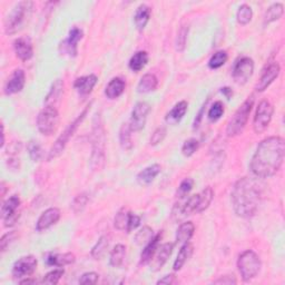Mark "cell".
<instances>
[{
    "label": "cell",
    "instance_id": "1",
    "mask_svg": "<svg viewBox=\"0 0 285 285\" xmlns=\"http://www.w3.org/2000/svg\"><path fill=\"white\" fill-rule=\"evenodd\" d=\"M285 156V141L280 136L263 139L254 153L250 169L257 178H269L280 171Z\"/></svg>",
    "mask_w": 285,
    "mask_h": 285
},
{
    "label": "cell",
    "instance_id": "2",
    "mask_svg": "<svg viewBox=\"0 0 285 285\" xmlns=\"http://www.w3.org/2000/svg\"><path fill=\"white\" fill-rule=\"evenodd\" d=\"M262 199V185L258 179L242 177L234 184L231 202L235 214L242 218L255 215Z\"/></svg>",
    "mask_w": 285,
    "mask_h": 285
},
{
    "label": "cell",
    "instance_id": "3",
    "mask_svg": "<svg viewBox=\"0 0 285 285\" xmlns=\"http://www.w3.org/2000/svg\"><path fill=\"white\" fill-rule=\"evenodd\" d=\"M92 155H90V167L94 172H99L106 163V132L100 114L97 113L93 120L92 132Z\"/></svg>",
    "mask_w": 285,
    "mask_h": 285
},
{
    "label": "cell",
    "instance_id": "4",
    "mask_svg": "<svg viewBox=\"0 0 285 285\" xmlns=\"http://www.w3.org/2000/svg\"><path fill=\"white\" fill-rule=\"evenodd\" d=\"M90 107H92V102L85 107L84 111L74 119V122L70 123L67 127H66V129L64 131L63 134L56 139V142L54 143L53 147L49 150V154H48V157H47L48 161H53L55 159H57V157H59L63 154V151L65 150L66 146H67L70 138L74 136L75 132L77 131L78 127H80V125L83 123V120L85 119L86 115L90 111Z\"/></svg>",
    "mask_w": 285,
    "mask_h": 285
},
{
    "label": "cell",
    "instance_id": "5",
    "mask_svg": "<svg viewBox=\"0 0 285 285\" xmlns=\"http://www.w3.org/2000/svg\"><path fill=\"white\" fill-rule=\"evenodd\" d=\"M34 7L32 2H20L18 3L13 10L10 11L7 19L5 22V33L8 36L17 34L25 25L27 18L30 16Z\"/></svg>",
    "mask_w": 285,
    "mask_h": 285
},
{
    "label": "cell",
    "instance_id": "6",
    "mask_svg": "<svg viewBox=\"0 0 285 285\" xmlns=\"http://www.w3.org/2000/svg\"><path fill=\"white\" fill-rule=\"evenodd\" d=\"M254 105V97L251 96L242 104L238 111L235 112L234 116L229 119L226 127V135L228 137H235L240 135L244 131L245 126L250 118L252 107Z\"/></svg>",
    "mask_w": 285,
    "mask_h": 285
},
{
    "label": "cell",
    "instance_id": "7",
    "mask_svg": "<svg viewBox=\"0 0 285 285\" xmlns=\"http://www.w3.org/2000/svg\"><path fill=\"white\" fill-rule=\"evenodd\" d=\"M261 266H262V263H261L260 256L252 250H247L239 256V272L242 278H243V281L245 282L253 280V278L258 274L261 271Z\"/></svg>",
    "mask_w": 285,
    "mask_h": 285
},
{
    "label": "cell",
    "instance_id": "8",
    "mask_svg": "<svg viewBox=\"0 0 285 285\" xmlns=\"http://www.w3.org/2000/svg\"><path fill=\"white\" fill-rule=\"evenodd\" d=\"M59 114L56 107L45 106L37 116V128L45 136H50L57 131Z\"/></svg>",
    "mask_w": 285,
    "mask_h": 285
},
{
    "label": "cell",
    "instance_id": "9",
    "mask_svg": "<svg viewBox=\"0 0 285 285\" xmlns=\"http://www.w3.org/2000/svg\"><path fill=\"white\" fill-rule=\"evenodd\" d=\"M273 113H274V108L269 100L260 101L253 120V129L256 134H262L268 129L273 117Z\"/></svg>",
    "mask_w": 285,
    "mask_h": 285
},
{
    "label": "cell",
    "instance_id": "10",
    "mask_svg": "<svg viewBox=\"0 0 285 285\" xmlns=\"http://www.w3.org/2000/svg\"><path fill=\"white\" fill-rule=\"evenodd\" d=\"M20 198L17 195L9 197L2 206V218L5 227H13L20 216Z\"/></svg>",
    "mask_w": 285,
    "mask_h": 285
},
{
    "label": "cell",
    "instance_id": "11",
    "mask_svg": "<svg viewBox=\"0 0 285 285\" xmlns=\"http://www.w3.org/2000/svg\"><path fill=\"white\" fill-rule=\"evenodd\" d=\"M254 72V62L250 57H241L233 67V80L238 85H245Z\"/></svg>",
    "mask_w": 285,
    "mask_h": 285
},
{
    "label": "cell",
    "instance_id": "12",
    "mask_svg": "<svg viewBox=\"0 0 285 285\" xmlns=\"http://www.w3.org/2000/svg\"><path fill=\"white\" fill-rule=\"evenodd\" d=\"M38 261L34 255H27L18 258L14 263L11 274L16 280H20L23 277H30L37 269Z\"/></svg>",
    "mask_w": 285,
    "mask_h": 285
},
{
    "label": "cell",
    "instance_id": "13",
    "mask_svg": "<svg viewBox=\"0 0 285 285\" xmlns=\"http://www.w3.org/2000/svg\"><path fill=\"white\" fill-rule=\"evenodd\" d=\"M84 37V32L78 27H72L69 30L68 37L64 39L59 45V53L68 55L69 57H76L78 54V42Z\"/></svg>",
    "mask_w": 285,
    "mask_h": 285
},
{
    "label": "cell",
    "instance_id": "14",
    "mask_svg": "<svg viewBox=\"0 0 285 285\" xmlns=\"http://www.w3.org/2000/svg\"><path fill=\"white\" fill-rule=\"evenodd\" d=\"M150 113V105L146 101H138L137 104L133 108L132 116L129 120V126L133 132L142 131L148 117V114Z\"/></svg>",
    "mask_w": 285,
    "mask_h": 285
},
{
    "label": "cell",
    "instance_id": "15",
    "mask_svg": "<svg viewBox=\"0 0 285 285\" xmlns=\"http://www.w3.org/2000/svg\"><path fill=\"white\" fill-rule=\"evenodd\" d=\"M280 71H281V67L276 62H272L266 65L262 71V74H261L258 82L256 83L255 89L257 92L262 93L265 89H268L270 85L276 80L278 75H280Z\"/></svg>",
    "mask_w": 285,
    "mask_h": 285
},
{
    "label": "cell",
    "instance_id": "16",
    "mask_svg": "<svg viewBox=\"0 0 285 285\" xmlns=\"http://www.w3.org/2000/svg\"><path fill=\"white\" fill-rule=\"evenodd\" d=\"M26 83V74L22 69H16L13 75L10 76L8 82L5 85V94L6 95H15L20 93L25 87Z\"/></svg>",
    "mask_w": 285,
    "mask_h": 285
},
{
    "label": "cell",
    "instance_id": "17",
    "mask_svg": "<svg viewBox=\"0 0 285 285\" xmlns=\"http://www.w3.org/2000/svg\"><path fill=\"white\" fill-rule=\"evenodd\" d=\"M60 218V211L57 208H50L42 212L39 216L37 224H36V231L44 232L55 225Z\"/></svg>",
    "mask_w": 285,
    "mask_h": 285
},
{
    "label": "cell",
    "instance_id": "18",
    "mask_svg": "<svg viewBox=\"0 0 285 285\" xmlns=\"http://www.w3.org/2000/svg\"><path fill=\"white\" fill-rule=\"evenodd\" d=\"M173 250H174V244H172V243H165L157 248L155 255L149 262L150 266H151V270L155 272L160 271L163 266L165 265L168 258L171 257Z\"/></svg>",
    "mask_w": 285,
    "mask_h": 285
},
{
    "label": "cell",
    "instance_id": "19",
    "mask_svg": "<svg viewBox=\"0 0 285 285\" xmlns=\"http://www.w3.org/2000/svg\"><path fill=\"white\" fill-rule=\"evenodd\" d=\"M14 49L16 56L21 62H28L34 56L33 42L29 37H20L14 41Z\"/></svg>",
    "mask_w": 285,
    "mask_h": 285
},
{
    "label": "cell",
    "instance_id": "20",
    "mask_svg": "<svg viewBox=\"0 0 285 285\" xmlns=\"http://www.w3.org/2000/svg\"><path fill=\"white\" fill-rule=\"evenodd\" d=\"M97 82H98V77L92 74L88 76H83L77 78L74 83V87L77 89V92L82 96H87L93 92L94 87L96 86Z\"/></svg>",
    "mask_w": 285,
    "mask_h": 285
},
{
    "label": "cell",
    "instance_id": "21",
    "mask_svg": "<svg viewBox=\"0 0 285 285\" xmlns=\"http://www.w3.org/2000/svg\"><path fill=\"white\" fill-rule=\"evenodd\" d=\"M162 232L157 233L156 235H154V238L151 239L148 243L144 246V250L141 254V261H139V264L141 265H146L148 264L153 256L155 255V253L159 248L160 245V241L162 239Z\"/></svg>",
    "mask_w": 285,
    "mask_h": 285
},
{
    "label": "cell",
    "instance_id": "22",
    "mask_svg": "<svg viewBox=\"0 0 285 285\" xmlns=\"http://www.w3.org/2000/svg\"><path fill=\"white\" fill-rule=\"evenodd\" d=\"M76 256L72 253H50L46 257V264L49 266H58L63 268L66 265H70L75 263Z\"/></svg>",
    "mask_w": 285,
    "mask_h": 285
},
{
    "label": "cell",
    "instance_id": "23",
    "mask_svg": "<svg viewBox=\"0 0 285 285\" xmlns=\"http://www.w3.org/2000/svg\"><path fill=\"white\" fill-rule=\"evenodd\" d=\"M64 83L62 80H56L53 84L49 93L45 97V106L56 107L58 102L62 99L63 92H64Z\"/></svg>",
    "mask_w": 285,
    "mask_h": 285
},
{
    "label": "cell",
    "instance_id": "24",
    "mask_svg": "<svg viewBox=\"0 0 285 285\" xmlns=\"http://www.w3.org/2000/svg\"><path fill=\"white\" fill-rule=\"evenodd\" d=\"M187 108H189V104H187V101L182 100V101L177 102V104L171 109V112L167 113L166 117H165L166 123L168 125H177L185 116Z\"/></svg>",
    "mask_w": 285,
    "mask_h": 285
},
{
    "label": "cell",
    "instance_id": "25",
    "mask_svg": "<svg viewBox=\"0 0 285 285\" xmlns=\"http://www.w3.org/2000/svg\"><path fill=\"white\" fill-rule=\"evenodd\" d=\"M162 172V167L159 164H153L146 168H144L142 172L137 175V182L141 185H149L154 182V179L159 176Z\"/></svg>",
    "mask_w": 285,
    "mask_h": 285
},
{
    "label": "cell",
    "instance_id": "26",
    "mask_svg": "<svg viewBox=\"0 0 285 285\" xmlns=\"http://www.w3.org/2000/svg\"><path fill=\"white\" fill-rule=\"evenodd\" d=\"M126 83L120 77H115L108 83L105 89V95L108 99H116L125 92Z\"/></svg>",
    "mask_w": 285,
    "mask_h": 285
},
{
    "label": "cell",
    "instance_id": "27",
    "mask_svg": "<svg viewBox=\"0 0 285 285\" xmlns=\"http://www.w3.org/2000/svg\"><path fill=\"white\" fill-rule=\"evenodd\" d=\"M150 16H151V9L147 5H141L136 9V13L134 16V22L139 32H143L145 27L147 26V23L150 19Z\"/></svg>",
    "mask_w": 285,
    "mask_h": 285
},
{
    "label": "cell",
    "instance_id": "28",
    "mask_svg": "<svg viewBox=\"0 0 285 285\" xmlns=\"http://www.w3.org/2000/svg\"><path fill=\"white\" fill-rule=\"evenodd\" d=\"M159 86V80L153 74L144 75L137 85V92L139 94H148L156 90Z\"/></svg>",
    "mask_w": 285,
    "mask_h": 285
},
{
    "label": "cell",
    "instance_id": "29",
    "mask_svg": "<svg viewBox=\"0 0 285 285\" xmlns=\"http://www.w3.org/2000/svg\"><path fill=\"white\" fill-rule=\"evenodd\" d=\"M193 252H194V246L192 243H190V242H187V243L182 245L180 250L177 254V257L175 260L173 265L174 271H179L182 268H183L187 261L191 258Z\"/></svg>",
    "mask_w": 285,
    "mask_h": 285
},
{
    "label": "cell",
    "instance_id": "30",
    "mask_svg": "<svg viewBox=\"0 0 285 285\" xmlns=\"http://www.w3.org/2000/svg\"><path fill=\"white\" fill-rule=\"evenodd\" d=\"M194 232H195V225L192 222H185L180 224L177 233H176V243L185 244L193 238Z\"/></svg>",
    "mask_w": 285,
    "mask_h": 285
},
{
    "label": "cell",
    "instance_id": "31",
    "mask_svg": "<svg viewBox=\"0 0 285 285\" xmlns=\"http://www.w3.org/2000/svg\"><path fill=\"white\" fill-rule=\"evenodd\" d=\"M283 14H284V6L280 3L273 4L268 8V10H266L263 19V25L268 26L271 22L278 20L283 16Z\"/></svg>",
    "mask_w": 285,
    "mask_h": 285
},
{
    "label": "cell",
    "instance_id": "32",
    "mask_svg": "<svg viewBox=\"0 0 285 285\" xmlns=\"http://www.w3.org/2000/svg\"><path fill=\"white\" fill-rule=\"evenodd\" d=\"M214 198V191L212 187H206L201 193L197 194V211L196 213H202L205 210L209 209L212 201Z\"/></svg>",
    "mask_w": 285,
    "mask_h": 285
},
{
    "label": "cell",
    "instance_id": "33",
    "mask_svg": "<svg viewBox=\"0 0 285 285\" xmlns=\"http://www.w3.org/2000/svg\"><path fill=\"white\" fill-rule=\"evenodd\" d=\"M132 128L129 123H124L119 129V145L124 150H131L134 147L132 141Z\"/></svg>",
    "mask_w": 285,
    "mask_h": 285
},
{
    "label": "cell",
    "instance_id": "34",
    "mask_svg": "<svg viewBox=\"0 0 285 285\" xmlns=\"http://www.w3.org/2000/svg\"><path fill=\"white\" fill-rule=\"evenodd\" d=\"M148 63V54L146 51H137L129 60V68L134 72L141 71Z\"/></svg>",
    "mask_w": 285,
    "mask_h": 285
},
{
    "label": "cell",
    "instance_id": "35",
    "mask_svg": "<svg viewBox=\"0 0 285 285\" xmlns=\"http://www.w3.org/2000/svg\"><path fill=\"white\" fill-rule=\"evenodd\" d=\"M126 246L123 244H117L113 248L111 256H109V264H111V266H113V268L122 266L126 256Z\"/></svg>",
    "mask_w": 285,
    "mask_h": 285
},
{
    "label": "cell",
    "instance_id": "36",
    "mask_svg": "<svg viewBox=\"0 0 285 285\" xmlns=\"http://www.w3.org/2000/svg\"><path fill=\"white\" fill-rule=\"evenodd\" d=\"M109 247V240L107 236H101V238L98 240V242L95 244V246L92 248V254L93 258L95 260H101L106 255L107 250Z\"/></svg>",
    "mask_w": 285,
    "mask_h": 285
},
{
    "label": "cell",
    "instance_id": "37",
    "mask_svg": "<svg viewBox=\"0 0 285 285\" xmlns=\"http://www.w3.org/2000/svg\"><path fill=\"white\" fill-rule=\"evenodd\" d=\"M27 150L30 160L33 162H39L42 157H44V149H42L41 145L38 141H30L27 145Z\"/></svg>",
    "mask_w": 285,
    "mask_h": 285
},
{
    "label": "cell",
    "instance_id": "38",
    "mask_svg": "<svg viewBox=\"0 0 285 285\" xmlns=\"http://www.w3.org/2000/svg\"><path fill=\"white\" fill-rule=\"evenodd\" d=\"M253 18V10L248 5H242L236 14V19L242 26H245L250 23Z\"/></svg>",
    "mask_w": 285,
    "mask_h": 285
},
{
    "label": "cell",
    "instance_id": "39",
    "mask_svg": "<svg viewBox=\"0 0 285 285\" xmlns=\"http://www.w3.org/2000/svg\"><path fill=\"white\" fill-rule=\"evenodd\" d=\"M227 59H228V56H227V53L225 50H218L213 55V56L211 57L210 62H209V67L211 69L221 68L222 66L225 65V63L227 62Z\"/></svg>",
    "mask_w": 285,
    "mask_h": 285
},
{
    "label": "cell",
    "instance_id": "40",
    "mask_svg": "<svg viewBox=\"0 0 285 285\" xmlns=\"http://www.w3.org/2000/svg\"><path fill=\"white\" fill-rule=\"evenodd\" d=\"M88 202H89V197L86 193H82L80 195H77L71 203L72 212H74L75 214L83 213L84 210L86 209Z\"/></svg>",
    "mask_w": 285,
    "mask_h": 285
},
{
    "label": "cell",
    "instance_id": "41",
    "mask_svg": "<svg viewBox=\"0 0 285 285\" xmlns=\"http://www.w3.org/2000/svg\"><path fill=\"white\" fill-rule=\"evenodd\" d=\"M154 238V232L149 226H144L141 231L137 232L135 235V243L137 245L145 246L148 242Z\"/></svg>",
    "mask_w": 285,
    "mask_h": 285
},
{
    "label": "cell",
    "instance_id": "42",
    "mask_svg": "<svg viewBox=\"0 0 285 285\" xmlns=\"http://www.w3.org/2000/svg\"><path fill=\"white\" fill-rule=\"evenodd\" d=\"M128 216H129V212L122 209L118 213L116 214L114 218V226L118 231H125L127 228V224H128Z\"/></svg>",
    "mask_w": 285,
    "mask_h": 285
},
{
    "label": "cell",
    "instance_id": "43",
    "mask_svg": "<svg viewBox=\"0 0 285 285\" xmlns=\"http://www.w3.org/2000/svg\"><path fill=\"white\" fill-rule=\"evenodd\" d=\"M224 112H225V108H224V104L222 101H215L213 105L211 106L209 114H208V117L211 120V122H217L218 119H220Z\"/></svg>",
    "mask_w": 285,
    "mask_h": 285
},
{
    "label": "cell",
    "instance_id": "44",
    "mask_svg": "<svg viewBox=\"0 0 285 285\" xmlns=\"http://www.w3.org/2000/svg\"><path fill=\"white\" fill-rule=\"evenodd\" d=\"M199 147V142L195 138L187 139L184 142L183 146H182V153L186 157H191L196 153L197 149Z\"/></svg>",
    "mask_w": 285,
    "mask_h": 285
},
{
    "label": "cell",
    "instance_id": "45",
    "mask_svg": "<svg viewBox=\"0 0 285 285\" xmlns=\"http://www.w3.org/2000/svg\"><path fill=\"white\" fill-rule=\"evenodd\" d=\"M64 274H65V271L63 269H57V270L50 271L49 273H47V274L44 276V278H42L41 283L49 284V285H56V284H58L60 278L63 277Z\"/></svg>",
    "mask_w": 285,
    "mask_h": 285
},
{
    "label": "cell",
    "instance_id": "46",
    "mask_svg": "<svg viewBox=\"0 0 285 285\" xmlns=\"http://www.w3.org/2000/svg\"><path fill=\"white\" fill-rule=\"evenodd\" d=\"M187 35H189V27L182 26L177 33L176 37V50L177 51H184L187 42Z\"/></svg>",
    "mask_w": 285,
    "mask_h": 285
},
{
    "label": "cell",
    "instance_id": "47",
    "mask_svg": "<svg viewBox=\"0 0 285 285\" xmlns=\"http://www.w3.org/2000/svg\"><path fill=\"white\" fill-rule=\"evenodd\" d=\"M166 134H167V131L165 127L164 126L159 127V128H156L153 134H151V136L149 138V144L151 145V146H156V145L161 144L164 139H165Z\"/></svg>",
    "mask_w": 285,
    "mask_h": 285
},
{
    "label": "cell",
    "instance_id": "48",
    "mask_svg": "<svg viewBox=\"0 0 285 285\" xmlns=\"http://www.w3.org/2000/svg\"><path fill=\"white\" fill-rule=\"evenodd\" d=\"M194 187V180L192 178H185L178 186L177 195L179 198H184Z\"/></svg>",
    "mask_w": 285,
    "mask_h": 285
},
{
    "label": "cell",
    "instance_id": "49",
    "mask_svg": "<svg viewBox=\"0 0 285 285\" xmlns=\"http://www.w3.org/2000/svg\"><path fill=\"white\" fill-rule=\"evenodd\" d=\"M16 238H17L16 232H8L3 235L2 240H0V251H2V253H5L7 251V248L16 240Z\"/></svg>",
    "mask_w": 285,
    "mask_h": 285
},
{
    "label": "cell",
    "instance_id": "50",
    "mask_svg": "<svg viewBox=\"0 0 285 285\" xmlns=\"http://www.w3.org/2000/svg\"><path fill=\"white\" fill-rule=\"evenodd\" d=\"M139 224H141V216H138L134 213H131L129 212L128 224H127V228H126L127 233H131L134 231V229H136L139 226Z\"/></svg>",
    "mask_w": 285,
    "mask_h": 285
},
{
    "label": "cell",
    "instance_id": "51",
    "mask_svg": "<svg viewBox=\"0 0 285 285\" xmlns=\"http://www.w3.org/2000/svg\"><path fill=\"white\" fill-rule=\"evenodd\" d=\"M99 275L95 272H87L80 278V284H96L98 282Z\"/></svg>",
    "mask_w": 285,
    "mask_h": 285
},
{
    "label": "cell",
    "instance_id": "52",
    "mask_svg": "<svg viewBox=\"0 0 285 285\" xmlns=\"http://www.w3.org/2000/svg\"><path fill=\"white\" fill-rule=\"evenodd\" d=\"M215 284H223V285H232V284H236L238 281H236V278L234 275H224L222 277L218 278V280L214 281Z\"/></svg>",
    "mask_w": 285,
    "mask_h": 285
},
{
    "label": "cell",
    "instance_id": "53",
    "mask_svg": "<svg viewBox=\"0 0 285 285\" xmlns=\"http://www.w3.org/2000/svg\"><path fill=\"white\" fill-rule=\"evenodd\" d=\"M208 101H209V99L206 100V102H205V104L203 105V107L201 108V111H199V113L197 114V116H196L195 120H194V125H193V128H194V129H197L198 127H199V124H201V122H202L203 114H204V109H205L206 105H208Z\"/></svg>",
    "mask_w": 285,
    "mask_h": 285
},
{
    "label": "cell",
    "instance_id": "54",
    "mask_svg": "<svg viewBox=\"0 0 285 285\" xmlns=\"http://www.w3.org/2000/svg\"><path fill=\"white\" fill-rule=\"evenodd\" d=\"M176 283V277H175L174 274H167L164 277H162L161 280L157 281V284H174Z\"/></svg>",
    "mask_w": 285,
    "mask_h": 285
},
{
    "label": "cell",
    "instance_id": "55",
    "mask_svg": "<svg viewBox=\"0 0 285 285\" xmlns=\"http://www.w3.org/2000/svg\"><path fill=\"white\" fill-rule=\"evenodd\" d=\"M221 92H222V94L226 97L227 99H231V97L233 96V92H232V89L229 88V87H223L222 89H221Z\"/></svg>",
    "mask_w": 285,
    "mask_h": 285
},
{
    "label": "cell",
    "instance_id": "56",
    "mask_svg": "<svg viewBox=\"0 0 285 285\" xmlns=\"http://www.w3.org/2000/svg\"><path fill=\"white\" fill-rule=\"evenodd\" d=\"M20 284H35V283H37V281L35 280V278H26V280H20L19 281Z\"/></svg>",
    "mask_w": 285,
    "mask_h": 285
},
{
    "label": "cell",
    "instance_id": "57",
    "mask_svg": "<svg viewBox=\"0 0 285 285\" xmlns=\"http://www.w3.org/2000/svg\"><path fill=\"white\" fill-rule=\"evenodd\" d=\"M0 189H2V196L4 197L6 195V191H7V187H6L5 182H2V184H0Z\"/></svg>",
    "mask_w": 285,
    "mask_h": 285
},
{
    "label": "cell",
    "instance_id": "58",
    "mask_svg": "<svg viewBox=\"0 0 285 285\" xmlns=\"http://www.w3.org/2000/svg\"><path fill=\"white\" fill-rule=\"evenodd\" d=\"M5 145V127L2 125V144H0V147H4Z\"/></svg>",
    "mask_w": 285,
    "mask_h": 285
}]
</instances>
